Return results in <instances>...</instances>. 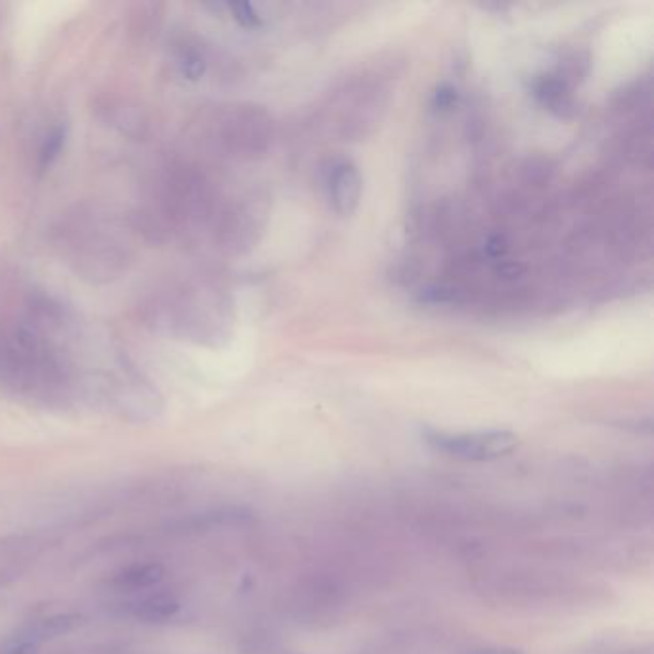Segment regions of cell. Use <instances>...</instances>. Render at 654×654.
<instances>
[{
    "instance_id": "8",
    "label": "cell",
    "mask_w": 654,
    "mask_h": 654,
    "mask_svg": "<svg viewBox=\"0 0 654 654\" xmlns=\"http://www.w3.org/2000/svg\"><path fill=\"white\" fill-rule=\"evenodd\" d=\"M66 125H54L52 129H48L45 139L41 142V148H39V169L41 171H47L52 167V164L60 158L62 154V148L66 144Z\"/></svg>"
},
{
    "instance_id": "6",
    "label": "cell",
    "mask_w": 654,
    "mask_h": 654,
    "mask_svg": "<svg viewBox=\"0 0 654 654\" xmlns=\"http://www.w3.org/2000/svg\"><path fill=\"white\" fill-rule=\"evenodd\" d=\"M534 96L545 108H549L551 112H555L559 116H566V110L574 108L570 94L566 91V85L562 83L561 79L551 77V75L539 77L538 81L534 83Z\"/></svg>"
},
{
    "instance_id": "12",
    "label": "cell",
    "mask_w": 654,
    "mask_h": 654,
    "mask_svg": "<svg viewBox=\"0 0 654 654\" xmlns=\"http://www.w3.org/2000/svg\"><path fill=\"white\" fill-rule=\"evenodd\" d=\"M37 645L33 643H27V641H22L18 637H10L4 645H2V651L0 654H37Z\"/></svg>"
},
{
    "instance_id": "9",
    "label": "cell",
    "mask_w": 654,
    "mask_h": 654,
    "mask_svg": "<svg viewBox=\"0 0 654 654\" xmlns=\"http://www.w3.org/2000/svg\"><path fill=\"white\" fill-rule=\"evenodd\" d=\"M179 66H181V71L187 75L188 79H200L202 73L206 71V60L202 56L200 50L196 48L187 47L181 50L179 54Z\"/></svg>"
},
{
    "instance_id": "11",
    "label": "cell",
    "mask_w": 654,
    "mask_h": 654,
    "mask_svg": "<svg viewBox=\"0 0 654 654\" xmlns=\"http://www.w3.org/2000/svg\"><path fill=\"white\" fill-rule=\"evenodd\" d=\"M457 100H459L457 89H455V87H451V85H447V83H444V85H440V87H438V91L434 93V98H432V106H434L436 110H449V108H453V106L457 104Z\"/></svg>"
},
{
    "instance_id": "10",
    "label": "cell",
    "mask_w": 654,
    "mask_h": 654,
    "mask_svg": "<svg viewBox=\"0 0 654 654\" xmlns=\"http://www.w3.org/2000/svg\"><path fill=\"white\" fill-rule=\"evenodd\" d=\"M229 10L233 12L234 20L246 29H256L261 25V16L250 2H233L229 4Z\"/></svg>"
},
{
    "instance_id": "14",
    "label": "cell",
    "mask_w": 654,
    "mask_h": 654,
    "mask_svg": "<svg viewBox=\"0 0 654 654\" xmlns=\"http://www.w3.org/2000/svg\"><path fill=\"white\" fill-rule=\"evenodd\" d=\"M497 273H499L501 277H505V279H516V277H520V275L524 273V267L518 265V263L505 261V263H501V265L497 267Z\"/></svg>"
},
{
    "instance_id": "5",
    "label": "cell",
    "mask_w": 654,
    "mask_h": 654,
    "mask_svg": "<svg viewBox=\"0 0 654 654\" xmlns=\"http://www.w3.org/2000/svg\"><path fill=\"white\" fill-rule=\"evenodd\" d=\"M79 620L81 618L75 614H54L25 626L14 637L41 647L45 641H52L56 637L70 633L79 624Z\"/></svg>"
},
{
    "instance_id": "3",
    "label": "cell",
    "mask_w": 654,
    "mask_h": 654,
    "mask_svg": "<svg viewBox=\"0 0 654 654\" xmlns=\"http://www.w3.org/2000/svg\"><path fill=\"white\" fill-rule=\"evenodd\" d=\"M181 610V605L177 599L171 595L158 593V595H146L141 599H133L131 603L125 605L127 616L146 622V624H164L173 620Z\"/></svg>"
},
{
    "instance_id": "13",
    "label": "cell",
    "mask_w": 654,
    "mask_h": 654,
    "mask_svg": "<svg viewBox=\"0 0 654 654\" xmlns=\"http://www.w3.org/2000/svg\"><path fill=\"white\" fill-rule=\"evenodd\" d=\"M486 252H488V256L490 257L505 256V252H507V240L501 234L491 236L490 240L486 242Z\"/></svg>"
},
{
    "instance_id": "2",
    "label": "cell",
    "mask_w": 654,
    "mask_h": 654,
    "mask_svg": "<svg viewBox=\"0 0 654 654\" xmlns=\"http://www.w3.org/2000/svg\"><path fill=\"white\" fill-rule=\"evenodd\" d=\"M363 192L359 169L350 160H340L328 171V194L334 210L340 215H351L357 210Z\"/></svg>"
},
{
    "instance_id": "4",
    "label": "cell",
    "mask_w": 654,
    "mask_h": 654,
    "mask_svg": "<svg viewBox=\"0 0 654 654\" xmlns=\"http://www.w3.org/2000/svg\"><path fill=\"white\" fill-rule=\"evenodd\" d=\"M165 578V568L160 562H139L121 568L110 580V585L117 591H144L154 585L162 584Z\"/></svg>"
},
{
    "instance_id": "1",
    "label": "cell",
    "mask_w": 654,
    "mask_h": 654,
    "mask_svg": "<svg viewBox=\"0 0 654 654\" xmlns=\"http://www.w3.org/2000/svg\"><path fill=\"white\" fill-rule=\"evenodd\" d=\"M424 440L428 445L447 457H455L461 461H493L509 455L516 449L518 438L509 430H484V432H426Z\"/></svg>"
},
{
    "instance_id": "15",
    "label": "cell",
    "mask_w": 654,
    "mask_h": 654,
    "mask_svg": "<svg viewBox=\"0 0 654 654\" xmlns=\"http://www.w3.org/2000/svg\"><path fill=\"white\" fill-rule=\"evenodd\" d=\"M472 654H522L520 651H514V649H482V651H476Z\"/></svg>"
},
{
    "instance_id": "7",
    "label": "cell",
    "mask_w": 654,
    "mask_h": 654,
    "mask_svg": "<svg viewBox=\"0 0 654 654\" xmlns=\"http://www.w3.org/2000/svg\"><path fill=\"white\" fill-rule=\"evenodd\" d=\"M248 518V513L240 509H227V511H213V513L192 514L183 520H177L173 526L183 532H192V530H211L227 524H236Z\"/></svg>"
}]
</instances>
